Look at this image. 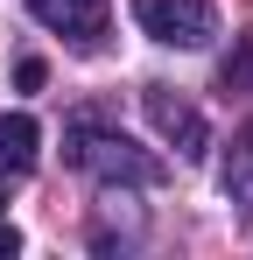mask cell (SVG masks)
<instances>
[{"instance_id": "cell-1", "label": "cell", "mask_w": 253, "mask_h": 260, "mask_svg": "<svg viewBox=\"0 0 253 260\" xmlns=\"http://www.w3.org/2000/svg\"><path fill=\"white\" fill-rule=\"evenodd\" d=\"M71 162H78L84 176H99L106 190H155V183L169 176L162 155L134 148L126 134H106L99 113H78V120H71Z\"/></svg>"}, {"instance_id": "cell-2", "label": "cell", "mask_w": 253, "mask_h": 260, "mask_svg": "<svg viewBox=\"0 0 253 260\" xmlns=\"http://www.w3.org/2000/svg\"><path fill=\"white\" fill-rule=\"evenodd\" d=\"M141 36H155L169 49H204L218 36V7L211 0H134Z\"/></svg>"}, {"instance_id": "cell-3", "label": "cell", "mask_w": 253, "mask_h": 260, "mask_svg": "<svg viewBox=\"0 0 253 260\" xmlns=\"http://www.w3.org/2000/svg\"><path fill=\"white\" fill-rule=\"evenodd\" d=\"M141 106H148V120H155V134H162L176 155H204L211 148V127H204V113L190 106V99H176L169 85H148L141 91Z\"/></svg>"}, {"instance_id": "cell-4", "label": "cell", "mask_w": 253, "mask_h": 260, "mask_svg": "<svg viewBox=\"0 0 253 260\" xmlns=\"http://www.w3.org/2000/svg\"><path fill=\"white\" fill-rule=\"evenodd\" d=\"M28 14H36L42 28L71 36L78 49H91L99 36H106V14H113V0H28Z\"/></svg>"}, {"instance_id": "cell-5", "label": "cell", "mask_w": 253, "mask_h": 260, "mask_svg": "<svg viewBox=\"0 0 253 260\" xmlns=\"http://www.w3.org/2000/svg\"><path fill=\"white\" fill-rule=\"evenodd\" d=\"M36 148H42V127L28 120V113H0V169L28 176L36 169Z\"/></svg>"}, {"instance_id": "cell-6", "label": "cell", "mask_w": 253, "mask_h": 260, "mask_svg": "<svg viewBox=\"0 0 253 260\" xmlns=\"http://www.w3.org/2000/svg\"><path fill=\"white\" fill-rule=\"evenodd\" d=\"M218 183H225L232 204H246V211H253V127L232 134V148H225V162H218Z\"/></svg>"}, {"instance_id": "cell-7", "label": "cell", "mask_w": 253, "mask_h": 260, "mask_svg": "<svg viewBox=\"0 0 253 260\" xmlns=\"http://www.w3.org/2000/svg\"><path fill=\"white\" fill-rule=\"evenodd\" d=\"M42 78H49V63H42V56H21V71H14V85H21V91H42Z\"/></svg>"}, {"instance_id": "cell-8", "label": "cell", "mask_w": 253, "mask_h": 260, "mask_svg": "<svg viewBox=\"0 0 253 260\" xmlns=\"http://www.w3.org/2000/svg\"><path fill=\"white\" fill-rule=\"evenodd\" d=\"M21 253V232H14V225H0V260H14Z\"/></svg>"}]
</instances>
